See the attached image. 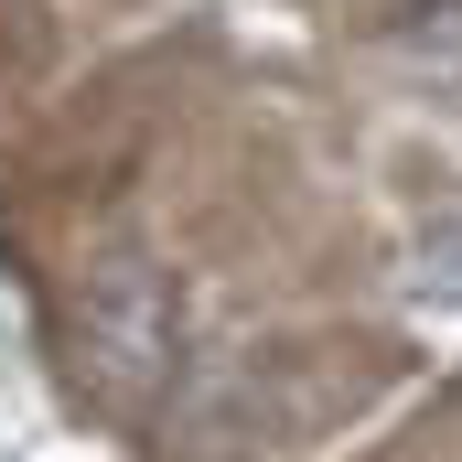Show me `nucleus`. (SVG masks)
I'll list each match as a JSON object with an SVG mask.
<instances>
[{"label":"nucleus","mask_w":462,"mask_h":462,"mask_svg":"<svg viewBox=\"0 0 462 462\" xmlns=\"http://www.w3.org/2000/svg\"><path fill=\"white\" fill-rule=\"evenodd\" d=\"M87 345H97L108 376H151V355L172 345V301H162V280L140 258H108L87 280Z\"/></svg>","instance_id":"1"}]
</instances>
